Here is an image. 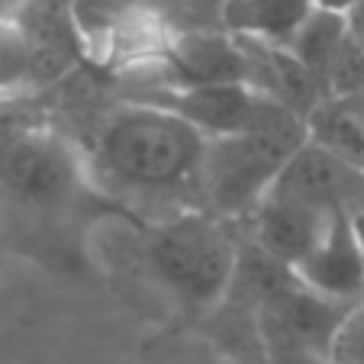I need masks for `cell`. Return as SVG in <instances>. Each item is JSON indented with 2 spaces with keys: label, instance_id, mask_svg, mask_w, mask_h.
<instances>
[{
  "label": "cell",
  "instance_id": "17",
  "mask_svg": "<svg viewBox=\"0 0 364 364\" xmlns=\"http://www.w3.org/2000/svg\"><path fill=\"white\" fill-rule=\"evenodd\" d=\"M316 4L326 10H338V14H351L358 7V0H316Z\"/></svg>",
  "mask_w": 364,
  "mask_h": 364
},
{
  "label": "cell",
  "instance_id": "8",
  "mask_svg": "<svg viewBox=\"0 0 364 364\" xmlns=\"http://www.w3.org/2000/svg\"><path fill=\"white\" fill-rule=\"evenodd\" d=\"M294 277L306 290L338 306L364 303V252L355 223L332 220L316 248L294 268Z\"/></svg>",
  "mask_w": 364,
  "mask_h": 364
},
{
  "label": "cell",
  "instance_id": "11",
  "mask_svg": "<svg viewBox=\"0 0 364 364\" xmlns=\"http://www.w3.org/2000/svg\"><path fill=\"white\" fill-rule=\"evenodd\" d=\"M242 46H245L248 55V84L268 100L294 110L296 117H313V110L326 100L316 77L309 75L287 48L262 46V42L252 39H242Z\"/></svg>",
  "mask_w": 364,
  "mask_h": 364
},
{
  "label": "cell",
  "instance_id": "10",
  "mask_svg": "<svg viewBox=\"0 0 364 364\" xmlns=\"http://www.w3.org/2000/svg\"><path fill=\"white\" fill-rule=\"evenodd\" d=\"M329 223L332 220H323L296 203L264 197L262 206L248 216V232H252V245H258L277 264L294 271L316 248Z\"/></svg>",
  "mask_w": 364,
  "mask_h": 364
},
{
  "label": "cell",
  "instance_id": "7",
  "mask_svg": "<svg viewBox=\"0 0 364 364\" xmlns=\"http://www.w3.org/2000/svg\"><path fill=\"white\" fill-rule=\"evenodd\" d=\"M149 100L174 110L206 139H226L252 129L268 97L258 94L252 84H197V87H171Z\"/></svg>",
  "mask_w": 364,
  "mask_h": 364
},
{
  "label": "cell",
  "instance_id": "5",
  "mask_svg": "<svg viewBox=\"0 0 364 364\" xmlns=\"http://www.w3.org/2000/svg\"><path fill=\"white\" fill-rule=\"evenodd\" d=\"M345 313L348 306L323 300L294 277L281 294L255 309V323L274 364H326Z\"/></svg>",
  "mask_w": 364,
  "mask_h": 364
},
{
  "label": "cell",
  "instance_id": "6",
  "mask_svg": "<svg viewBox=\"0 0 364 364\" xmlns=\"http://www.w3.org/2000/svg\"><path fill=\"white\" fill-rule=\"evenodd\" d=\"M268 197L296 203L323 220H355L364 213V171L309 139L281 171Z\"/></svg>",
  "mask_w": 364,
  "mask_h": 364
},
{
  "label": "cell",
  "instance_id": "12",
  "mask_svg": "<svg viewBox=\"0 0 364 364\" xmlns=\"http://www.w3.org/2000/svg\"><path fill=\"white\" fill-rule=\"evenodd\" d=\"M316 0H223L220 29L235 39L290 48L303 23L316 14Z\"/></svg>",
  "mask_w": 364,
  "mask_h": 364
},
{
  "label": "cell",
  "instance_id": "2",
  "mask_svg": "<svg viewBox=\"0 0 364 364\" xmlns=\"http://www.w3.org/2000/svg\"><path fill=\"white\" fill-rule=\"evenodd\" d=\"M306 142V119L268 100L252 129L210 139L200 178V210L220 220H248Z\"/></svg>",
  "mask_w": 364,
  "mask_h": 364
},
{
  "label": "cell",
  "instance_id": "9",
  "mask_svg": "<svg viewBox=\"0 0 364 364\" xmlns=\"http://www.w3.org/2000/svg\"><path fill=\"white\" fill-rule=\"evenodd\" d=\"M161 62L174 77V87L197 84H248V55L242 39L226 29H181L171 33Z\"/></svg>",
  "mask_w": 364,
  "mask_h": 364
},
{
  "label": "cell",
  "instance_id": "20",
  "mask_svg": "<svg viewBox=\"0 0 364 364\" xmlns=\"http://www.w3.org/2000/svg\"><path fill=\"white\" fill-rule=\"evenodd\" d=\"M351 223H355V232H358V242H361V252H364V213H361V216H355V220H351Z\"/></svg>",
  "mask_w": 364,
  "mask_h": 364
},
{
  "label": "cell",
  "instance_id": "15",
  "mask_svg": "<svg viewBox=\"0 0 364 364\" xmlns=\"http://www.w3.org/2000/svg\"><path fill=\"white\" fill-rule=\"evenodd\" d=\"M39 81V58L26 26L16 16H0V100L16 97Z\"/></svg>",
  "mask_w": 364,
  "mask_h": 364
},
{
  "label": "cell",
  "instance_id": "13",
  "mask_svg": "<svg viewBox=\"0 0 364 364\" xmlns=\"http://www.w3.org/2000/svg\"><path fill=\"white\" fill-rule=\"evenodd\" d=\"M348 36H351L348 14L316 7V14L303 23V29L287 48L290 55L319 81L326 97H329V75L336 68L338 55H342V48L348 46Z\"/></svg>",
  "mask_w": 364,
  "mask_h": 364
},
{
  "label": "cell",
  "instance_id": "21",
  "mask_svg": "<svg viewBox=\"0 0 364 364\" xmlns=\"http://www.w3.org/2000/svg\"><path fill=\"white\" fill-rule=\"evenodd\" d=\"M345 100H351V103H355V107H358V110L364 113V90H361V94H355V97H345Z\"/></svg>",
  "mask_w": 364,
  "mask_h": 364
},
{
  "label": "cell",
  "instance_id": "1",
  "mask_svg": "<svg viewBox=\"0 0 364 364\" xmlns=\"http://www.w3.org/2000/svg\"><path fill=\"white\" fill-rule=\"evenodd\" d=\"M206 145L210 139L174 110L151 100H132L103 117L94 161L113 187L132 197H191L200 203Z\"/></svg>",
  "mask_w": 364,
  "mask_h": 364
},
{
  "label": "cell",
  "instance_id": "18",
  "mask_svg": "<svg viewBox=\"0 0 364 364\" xmlns=\"http://www.w3.org/2000/svg\"><path fill=\"white\" fill-rule=\"evenodd\" d=\"M26 4H33V0H0V16H16Z\"/></svg>",
  "mask_w": 364,
  "mask_h": 364
},
{
  "label": "cell",
  "instance_id": "14",
  "mask_svg": "<svg viewBox=\"0 0 364 364\" xmlns=\"http://www.w3.org/2000/svg\"><path fill=\"white\" fill-rule=\"evenodd\" d=\"M309 139L364 171V113L345 97H326L306 119Z\"/></svg>",
  "mask_w": 364,
  "mask_h": 364
},
{
  "label": "cell",
  "instance_id": "4",
  "mask_svg": "<svg viewBox=\"0 0 364 364\" xmlns=\"http://www.w3.org/2000/svg\"><path fill=\"white\" fill-rule=\"evenodd\" d=\"M84 181L77 149L55 129H20L0 145V184L20 206L62 210Z\"/></svg>",
  "mask_w": 364,
  "mask_h": 364
},
{
  "label": "cell",
  "instance_id": "19",
  "mask_svg": "<svg viewBox=\"0 0 364 364\" xmlns=\"http://www.w3.org/2000/svg\"><path fill=\"white\" fill-rule=\"evenodd\" d=\"M348 20H351V29L358 36H364V0H358V7L348 14Z\"/></svg>",
  "mask_w": 364,
  "mask_h": 364
},
{
  "label": "cell",
  "instance_id": "3",
  "mask_svg": "<svg viewBox=\"0 0 364 364\" xmlns=\"http://www.w3.org/2000/svg\"><path fill=\"white\" fill-rule=\"evenodd\" d=\"M145 258L161 287L193 309H213L232 294L242 245L226 220L206 210H181L149 232Z\"/></svg>",
  "mask_w": 364,
  "mask_h": 364
},
{
  "label": "cell",
  "instance_id": "16",
  "mask_svg": "<svg viewBox=\"0 0 364 364\" xmlns=\"http://www.w3.org/2000/svg\"><path fill=\"white\" fill-rule=\"evenodd\" d=\"M326 364H364V303L351 306L338 323Z\"/></svg>",
  "mask_w": 364,
  "mask_h": 364
}]
</instances>
